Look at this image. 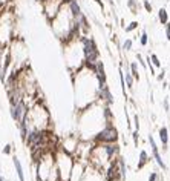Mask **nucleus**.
<instances>
[{
    "mask_svg": "<svg viewBox=\"0 0 170 181\" xmlns=\"http://www.w3.org/2000/svg\"><path fill=\"white\" fill-rule=\"evenodd\" d=\"M152 61H153V65H155V66H160V65H161V61L158 60V57H156V55H152Z\"/></svg>",
    "mask_w": 170,
    "mask_h": 181,
    "instance_id": "obj_13",
    "label": "nucleus"
},
{
    "mask_svg": "<svg viewBox=\"0 0 170 181\" xmlns=\"http://www.w3.org/2000/svg\"><path fill=\"white\" fill-rule=\"evenodd\" d=\"M83 51H85V57H86V61L87 63H90V65H93L95 63V60H97V57H98V51H97V46L95 43L92 42V40H87V39H83Z\"/></svg>",
    "mask_w": 170,
    "mask_h": 181,
    "instance_id": "obj_2",
    "label": "nucleus"
},
{
    "mask_svg": "<svg viewBox=\"0 0 170 181\" xmlns=\"http://www.w3.org/2000/svg\"><path fill=\"white\" fill-rule=\"evenodd\" d=\"M0 181H5V178H3V177H2V175H0Z\"/></svg>",
    "mask_w": 170,
    "mask_h": 181,
    "instance_id": "obj_22",
    "label": "nucleus"
},
{
    "mask_svg": "<svg viewBox=\"0 0 170 181\" xmlns=\"http://www.w3.org/2000/svg\"><path fill=\"white\" fill-rule=\"evenodd\" d=\"M160 20L163 23H167V12H166V9H160Z\"/></svg>",
    "mask_w": 170,
    "mask_h": 181,
    "instance_id": "obj_10",
    "label": "nucleus"
},
{
    "mask_svg": "<svg viewBox=\"0 0 170 181\" xmlns=\"http://www.w3.org/2000/svg\"><path fill=\"white\" fill-rule=\"evenodd\" d=\"M144 6H146V9H147V11H152V6H150V3H149V2H144Z\"/></svg>",
    "mask_w": 170,
    "mask_h": 181,
    "instance_id": "obj_18",
    "label": "nucleus"
},
{
    "mask_svg": "<svg viewBox=\"0 0 170 181\" xmlns=\"http://www.w3.org/2000/svg\"><path fill=\"white\" fill-rule=\"evenodd\" d=\"M126 80H127L129 88H132V77H130V75H126Z\"/></svg>",
    "mask_w": 170,
    "mask_h": 181,
    "instance_id": "obj_17",
    "label": "nucleus"
},
{
    "mask_svg": "<svg viewBox=\"0 0 170 181\" xmlns=\"http://www.w3.org/2000/svg\"><path fill=\"white\" fill-rule=\"evenodd\" d=\"M69 11H71L72 17L81 15V8H80V5H78L77 0H71V2H69Z\"/></svg>",
    "mask_w": 170,
    "mask_h": 181,
    "instance_id": "obj_6",
    "label": "nucleus"
},
{
    "mask_svg": "<svg viewBox=\"0 0 170 181\" xmlns=\"http://www.w3.org/2000/svg\"><path fill=\"white\" fill-rule=\"evenodd\" d=\"M146 163H147V154L143 150V152H141V155H139V163H138V167L141 169V167H143Z\"/></svg>",
    "mask_w": 170,
    "mask_h": 181,
    "instance_id": "obj_8",
    "label": "nucleus"
},
{
    "mask_svg": "<svg viewBox=\"0 0 170 181\" xmlns=\"http://www.w3.org/2000/svg\"><path fill=\"white\" fill-rule=\"evenodd\" d=\"M155 180H156V174L153 172V174L150 175V178H149V181H155Z\"/></svg>",
    "mask_w": 170,
    "mask_h": 181,
    "instance_id": "obj_19",
    "label": "nucleus"
},
{
    "mask_svg": "<svg viewBox=\"0 0 170 181\" xmlns=\"http://www.w3.org/2000/svg\"><path fill=\"white\" fill-rule=\"evenodd\" d=\"M9 112H11L12 120H14V121H17V123H19L22 118H25V117H26V114H28V107H26V104H25L23 98H22V100H19L15 104H12V106H11V109H9Z\"/></svg>",
    "mask_w": 170,
    "mask_h": 181,
    "instance_id": "obj_1",
    "label": "nucleus"
},
{
    "mask_svg": "<svg viewBox=\"0 0 170 181\" xmlns=\"http://www.w3.org/2000/svg\"><path fill=\"white\" fill-rule=\"evenodd\" d=\"M12 163H14V167H15V172H17V177L20 181H25V172H23V167H22V163L17 157H12Z\"/></svg>",
    "mask_w": 170,
    "mask_h": 181,
    "instance_id": "obj_4",
    "label": "nucleus"
},
{
    "mask_svg": "<svg viewBox=\"0 0 170 181\" xmlns=\"http://www.w3.org/2000/svg\"><path fill=\"white\" fill-rule=\"evenodd\" d=\"M160 138H161L163 144H167V140H169V137H167V129H166V128H163V129L160 131Z\"/></svg>",
    "mask_w": 170,
    "mask_h": 181,
    "instance_id": "obj_9",
    "label": "nucleus"
},
{
    "mask_svg": "<svg viewBox=\"0 0 170 181\" xmlns=\"http://www.w3.org/2000/svg\"><path fill=\"white\" fill-rule=\"evenodd\" d=\"M132 75H133L135 78H138V68H136V65H135V63L132 65Z\"/></svg>",
    "mask_w": 170,
    "mask_h": 181,
    "instance_id": "obj_12",
    "label": "nucleus"
},
{
    "mask_svg": "<svg viewBox=\"0 0 170 181\" xmlns=\"http://www.w3.org/2000/svg\"><path fill=\"white\" fill-rule=\"evenodd\" d=\"M0 74H2V51H0Z\"/></svg>",
    "mask_w": 170,
    "mask_h": 181,
    "instance_id": "obj_21",
    "label": "nucleus"
},
{
    "mask_svg": "<svg viewBox=\"0 0 170 181\" xmlns=\"http://www.w3.org/2000/svg\"><path fill=\"white\" fill-rule=\"evenodd\" d=\"M117 131L114 129V128H110V126H107L106 129H103L98 137H97V140L98 141H103V143H112V141H115L117 140Z\"/></svg>",
    "mask_w": 170,
    "mask_h": 181,
    "instance_id": "obj_3",
    "label": "nucleus"
},
{
    "mask_svg": "<svg viewBox=\"0 0 170 181\" xmlns=\"http://www.w3.org/2000/svg\"><path fill=\"white\" fill-rule=\"evenodd\" d=\"M141 43H143V45H146V43H147V36H146V34H143V37H141Z\"/></svg>",
    "mask_w": 170,
    "mask_h": 181,
    "instance_id": "obj_16",
    "label": "nucleus"
},
{
    "mask_svg": "<svg viewBox=\"0 0 170 181\" xmlns=\"http://www.w3.org/2000/svg\"><path fill=\"white\" fill-rule=\"evenodd\" d=\"M104 150H106V154H107V157H112V155H115L117 154V146L115 144H107V146H104Z\"/></svg>",
    "mask_w": 170,
    "mask_h": 181,
    "instance_id": "obj_7",
    "label": "nucleus"
},
{
    "mask_svg": "<svg viewBox=\"0 0 170 181\" xmlns=\"http://www.w3.org/2000/svg\"><path fill=\"white\" fill-rule=\"evenodd\" d=\"M132 48V42L127 40V42H124V49H130Z\"/></svg>",
    "mask_w": 170,
    "mask_h": 181,
    "instance_id": "obj_15",
    "label": "nucleus"
},
{
    "mask_svg": "<svg viewBox=\"0 0 170 181\" xmlns=\"http://www.w3.org/2000/svg\"><path fill=\"white\" fill-rule=\"evenodd\" d=\"M136 25H138L136 22H133V23H130V26H127V28H126V31H132V29H135V28H136Z\"/></svg>",
    "mask_w": 170,
    "mask_h": 181,
    "instance_id": "obj_14",
    "label": "nucleus"
},
{
    "mask_svg": "<svg viewBox=\"0 0 170 181\" xmlns=\"http://www.w3.org/2000/svg\"><path fill=\"white\" fill-rule=\"evenodd\" d=\"M5 155H9L11 152H12V144H6L5 147H3V150H2Z\"/></svg>",
    "mask_w": 170,
    "mask_h": 181,
    "instance_id": "obj_11",
    "label": "nucleus"
},
{
    "mask_svg": "<svg viewBox=\"0 0 170 181\" xmlns=\"http://www.w3.org/2000/svg\"><path fill=\"white\" fill-rule=\"evenodd\" d=\"M167 37H169V40H170V26L167 25Z\"/></svg>",
    "mask_w": 170,
    "mask_h": 181,
    "instance_id": "obj_20",
    "label": "nucleus"
},
{
    "mask_svg": "<svg viewBox=\"0 0 170 181\" xmlns=\"http://www.w3.org/2000/svg\"><path fill=\"white\" fill-rule=\"evenodd\" d=\"M63 2H68V3H69V2H71V0H63Z\"/></svg>",
    "mask_w": 170,
    "mask_h": 181,
    "instance_id": "obj_23",
    "label": "nucleus"
},
{
    "mask_svg": "<svg viewBox=\"0 0 170 181\" xmlns=\"http://www.w3.org/2000/svg\"><path fill=\"white\" fill-rule=\"evenodd\" d=\"M149 141H150V146H152V150H153V155H155V160H156V163L163 167V169H166V164H164V161L161 160V157H160V154H158V147H156V144H155V141H153V138L152 137H149Z\"/></svg>",
    "mask_w": 170,
    "mask_h": 181,
    "instance_id": "obj_5",
    "label": "nucleus"
}]
</instances>
